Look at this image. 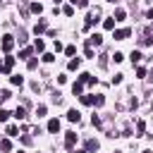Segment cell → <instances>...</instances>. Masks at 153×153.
Wrapping results in <instances>:
<instances>
[{
  "instance_id": "obj_1",
  "label": "cell",
  "mask_w": 153,
  "mask_h": 153,
  "mask_svg": "<svg viewBox=\"0 0 153 153\" xmlns=\"http://www.w3.org/2000/svg\"><path fill=\"white\" fill-rule=\"evenodd\" d=\"M0 45H2V53H10V50L14 48V38H12V36H2V43H0Z\"/></svg>"
},
{
  "instance_id": "obj_2",
  "label": "cell",
  "mask_w": 153,
  "mask_h": 153,
  "mask_svg": "<svg viewBox=\"0 0 153 153\" xmlns=\"http://www.w3.org/2000/svg\"><path fill=\"white\" fill-rule=\"evenodd\" d=\"M96 22H98V12H88V17H86V24H84V29L88 31V29H91V26H93Z\"/></svg>"
},
{
  "instance_id": "obj_3",
  "label": "cell",
  "mask_w": 153,
  "mask_h": 153,
  "mask_svg": "<svg viewBox=\"0 0 153 153\" xmlns=\"http://www.w3.org/2000/svg\"><path fill=\"white\" fill-rule=\"evenodd\" d=\"M74 143H76V134H74V131H67V134H65V146L72 148Z\"/></svg>"
},
{
  "instance_id": "obj_4",
  "label": "cell",
  "mask_w": 153,
  "mask_h": 153,
  "mask_svg": "<svg viewBox=\"0 0 153 153\" xmlns=\"http://www.w3.org/2000/svg\"><path fill=\"white\" fill-rule=\"evenodd\" d=\"M129 33H131V29H117L115 31V38L117 41H124V38H129Z\"/></svg>"
},
{
  "instance_id": "obj_5",
  "label": "cell",
  "mask_w": 153,
  "mask_h": 153,
  "mask_svg": "<svg viewBox=\"0 0 153 153\" xmlns=\"http://www.w3.org/2000/svg\"><path fill=\"white\" fill-rule=\"evenodd\" d=\"M2 65H5V74H7V72L14 67V57H12V55H7V57L2 60Z\"/></svg>"
},
{
  "instance_id": "obj_6",
  "label": "cell",
  "mask_w": 153,
  "mask_h": 153,
  "mask_svg": "<svg viewBox=\"0 0 153 153\" xmlns=\"http://www.w3.org/2000/svg\"><path fill=\"white\" fill-rule=\"evenodd\" d=\"M81 91H84V81L79 79V81H74V86H72V93H74V96H81Z\"/></svg>"
},
{
  "instance_id": "obj_7",
  "label": "cell",
  "mask_w": 153,
  "mask_h": 153,
  "mask_svg": "<svg viewBox=\"0 0 153 153\" xmlns=\"http://www.w3.org/2000/svg\"><path fill=\"white\" fill-rule=\"evenodd\" d=\"M48 131H50V134L60 131V120H50V122H48Z\"/></svg>"
},
{
  "instance_id": "obj_8",
  "label": "cell",
  "mask_w": 153,
  "mask_h": 153,
  "mask_svg": "<svg viewBox=\"0 0 153 153\" xmlns=\"http://www.w3.org/2000/svg\"><path fill=\"white\" fill-rule=\"evenodd\" d=\"M100 43H103V36H100V33H93V36L88 38V45H100Z\"/></svg>"
},
{
  "instance_id": "obj_9",
  "label": "cell",
  "mask_w": 153,
  "mask_h": 153,
  "mask_svg": "<svg viewBox=\"0 0 153 153\" xmlns=\"http://www.w3.org/2000/svg\"><path fill=\"white\" fill-rule=\"evenodd\" d=\"M86 151H88V153L98 151V141H96V139H88V141H86Z\"/></svg>"
},
{
  "instance_id": "obj_10",
  "label": "cell",
  "mask_w": 153,
  "mask_h": 153,
  "mask_svg": "<svg viewBox=\"0 0 153 153\" xmlns=\"http://www.w3.org/2000/svg\"><path fill=\"white\" fill-rule=\"evenodd\" d=\"M79 117H81L79 110H69V112H67V120H69V122H79Z\"/></svg>"
},
{
  "instance_id": "obj_11",
  "label": "cell",
  "mask_w": 153,
  "mask_h": 153,
  "mask_svg": "<svg viewBox=\"0 0 153 153\" xmlns=\"http://www.w3.org/2000/svg\"><path fill=\"white\" fill-rule=\"evenodd\" d=\"M45 29H48V24H45V22H43V19H41V22H38V24H36V26H33V31H36V33H43V31H45Z\"/></svg>"
},
{
  "instance_id": "obj_12",
  "label": "cell",
  "mask_w": 153,
  "mask_h": 153,
  "mask_svg": "<svg viewBox=\"0 0 153 153\" xmlns=\"http://www.w3.org/2000/svg\"><path fill=\"white\" fill-rule=\"evenodd\" d=\"M79 65H81V60H79V57H72V60H69V65H67V67H69V69H72V72H74V69H79Z\"/></svg>"
},
{
  "instance_id": "obj_13",
  "label": "cell",
  "mask_w": 153,
  "mask_h": 153,
  "mask_svg": "<svg viewBox=\"0 0 153 153\" xmlns=\"http://www.w3.org/2000/svg\"><path fill=\"white\" fill-rule=\"evenodd\" d=\"M10 148H12V143H10V139H2V141H0V151H2V153H7Z\"/></svg>"
},
{
  "instance_id": "obj_14",
  "label": "cell",
  "mask_w": 153,
  "mask_h": 153,
  "mask_svg": "<svg viewBox=\"0 0 153 153\" xmlns=\"http://www.w3.org/2000/svg\"><path fill=\"white\" fill-rule=\"evenodd\" d=\"M14 117H17V120H24V117H26V110H24V108L19 105V108L14 110Z\"/></svg>"
},
{
  "instance_id": "obj_15",
  "label": "cell",
  "mask_w": 153,
  "mask_h": 153,
  "mask_svg": "<svg viewBox=\"0 0 153 153\" xmlns=\"http://www.w3.org/2000/svg\"><path fill=\"white\" fill-rule=\"evenodd\" d=\"M31 12L41 14V12H43V5H41V2H31Z\"/></svg>"
},
{
  "instance_id": "obj_16",
  "label": "cell",
  "mask_w": 153,
  "mask_h": 153,
  "mask_svg": "<svg viewBox=\"0 0 153 153\" xmlns=\"http://www.w3.org/2000/svg\"><path fill=\"white\" fill-rule=\"evenodd\" d=\"M115 22H117L115 17H112V19H105V22H103V26H105V29H115Z\"/></svg>"
},
{
  "instance_id": "obj_17",
  "label": "cell",
  "mask_w": 153,
  "mask_h": 153,
  "mask_svg": "<svg viewBox=\"0 0 153 153\" xmlns=\"http://www.w3.org/2000/svg\"><path fill=\"white\" fill-rule=\"evenodd\" d=\"M33 48H36L38 53H43V48H45V43H43L41 38H36V43H33Z\"/></svg>"
},
{
  "instance_id": "obj_18",
  "label": "cell",
  "mask_w": 153,
  "mask_h": 153,
  "mask_svg": "<svg viewBox=\"0 0 153 153\" xmlns=\"http://www.w3.org/2000/svg\"><path fill=\"white\" fill-rule=\"evenodd\" d=\"M124 17H127V12H124L122 7H120V10H115V19H124Z\"/></svg>"
},
{
  "instance_id": "obj_19",
  "label": "cell",
  "mask_w": 153,
  "mask_h": 153,
  "mask_svg": "<svg viewBox=\"0 0 153 153\" xmlns=\"http://www.w3.org/2000/svg\"><path fill=\"white\" fill-rule=\"evenodd\" d=\"M12 84H14V86H22V84H24V79H22L19 74H14V76H12Z\"/></svg>"
},
{
  "instance_id": "obj_20",
  "label": "cell",
  "mask_w": 153,
  "mask_h": 153,
  "mask_svg": "<svg viewBox=\"0 0 153 153\" xmlns=\"http://www.w3.org/2000/svg\"><path fill=\"white\" fill-rule=\"evenodd\" d=\"M81 103L84 105H93V96H81Z\"/></svg>"
},
{
  "instance_id": "obj_21",
  "label": "cell",
  "mask_w": 153,
  "mask_h": 153,
  "mask_svg": "<svg viewBox=\"0 0 153 153\" xmlns=\"http://www.w3.org/2000/svg\"><path fill=\"white\" fill-rule=\"evenodd\" d=\"M103 103H105V98H103V96H93V105H98V108H100Z\"/></svg>"
},
{
  "instance_id": "obj_22",
  "label": "cell",
  "mask_w": 153,
  "mask_h": 153,
  "mask_svg": "<svg viewBox=\"0 0 153 153\" xmlns=\"http://www.w3.org/2000/svg\"><path fill=\"white\" fill-rule=\"evenodd\" d=\"M72 5H76V7H86L88 5V0H69Z\"/></svg>"
},
{
  "instance_id": "obj_23",
  "label": "cell",
  "mask_w": 153,
  "mask_h": 153,
  "mask_svg": "<svg viewBox=\"0 0 153 153\" xmlns=\"http://www.w3.org/2000/svg\"><path fill=\"white\" fill-rule=\"evenodd\" d=\"M62 12H65V14H67V17H72V14H74V5H67V7H65V10H62Z\"/></svg>"
},
{
  "instance_id": "obj_24",
  "label": "cell",
  "mask_w": 153,
  "mask_h": 153,
  "mask_svg": "<svg viewBox=\"0 0 153 153\" xmlns=\"http://www.w3.org/2000/svg\"><path fill=\"white\" fill-rule=\"evenodd\" d=\"M53 60H55L53 53H43V62H53Z\"/></svg>"
},
{
  "instance_id": "obj_25",
  "label": "cell",
  "mask_w": 153,
  "mask_h": 153,
  "mask_svg": "<svg viewBox=\"0 0 153 153\" xmlns=\"http://www.w3.org/2000/svg\"><path fill=\"white\" fill-rule=\"evenodd\" d=\"M136 131L143 134V131H146V122H136Z\"/></svg>"
},
{
  "instance_id": "obj_26",
  "label": "cell",
  "mask_w": 153,
  "mask_h": 153,
  "mask_svg": "<svg viewBox=\"0 0 153 153\" xmlns=\"http://www.w3.org/2000/svg\"><path fill=\"white\" fill-rule=\"evenodd\" d=\"M139 60H141V53L134 50V53H131V62H139Z\"/></svg>"
},
{
  "instance_id": "obj_27",
  "label": "cell",
  "mask_w": 153,
  "mask_h": 153,
  "mask_svg": "<svg viewBox=\"0 0 153 153\" xmlns=\"http://www.w3.org/2000/svg\"><path fill=\"white\" fill-rule=\"evenodd\" d=\"M45 110H48L45 105H38V110H36V115H38V117H43V115H45Z\"/></svg>"
},
{
  "instance_id": "obj_28",
  "label": "cell",
  "mask_w": 153,
  "mask_h": 153,
  "mask_svg": "<svg viewBox=\"0 0 153 153\" xmlns=\"http://www.w3.org/2000/svg\"><path fill=\"white\" fill-rule=\"evenodd\" d=\"M7 117H10V112L7 110H0V122H7Z\"/></svg>"
},
{
  "instance_id": "obj_29",
  "label": "cell",
  "mask_w": 153,
  "mask_h": 153,
  "mask_svg": "<svg viewBox=\"0 0 153 153\" xmlns=\"http://www.w3.org/2000/svg\"><path fill=\"white\" fill-rule=\"evenodd\" d=\"M65 53H67V55H74V53H76V48H74V45H67V48H65Z\"/></svg>"
},
{
  "instance_id": "obj_30",
  "label": "cell",
  "mask_w": 153,
  "mask_h": 153,
  "mask_svg": "<svg viewBox=\"0 0 153 153\" xmlns=\"http://www.w3.org/2000/svg\"><path fill=\"white\" fill-rule=\"evenodd\" d=\"M84 55H86V57H93V48H91V45H86V50H84Z\"/></svg>"
},
{
  "instance_id": "obj_31",
  "label": "cell",
  "mask_w": 153,
  "mask_h": 153,
  "mask_svg": "<svg viewBox=\"0 0 153 153\" xmlns=\"http://www.w3.org/2000/svg\"><path fill=\"white\" fill-rule=\"evenodd\" d=\"M112 60H115V62H122V60H124V55H122V53H115V55H112Z\"/></svg>"
},
{
  "instance_id": "obj_32",
  "label": "cell",
  "mask_w": 153,
  "mask_h": 153,
  "mask_svg": "<svg viewBox=\"0 0 153 153\" xmlns=\"http://www.w3.org/2000/svg\"><path fill=\"white\" fill-rule=\"evenodd\" d=\"M136 76H139V79H143V76H146V69H143V67H139V69H136Z\"/></svg>"
},
{
  "instance_id": "obj_33",
  "label": "cell",
  "mask_w": 153,
  "mask_h": 153,
  "mask_svg": "<svg viewBox=\"0 0 153 153\" xmlns=\"http://www.w3.org/2000/svg\"><path fill=\"white\" fill-rule=\"evenodd\" d=\"M7 134H10V136H14V134H17V127H14V124H10V127H7Z\"/></svg>"
},
{
  "instance_id": "obj_34",
  "label": "cell",
  "mask_w": 153,
  "mask_h": 153,
  "mask_svg": "<svg viewBox=\"0 0 153 153\" xmlns=\"http://www.w3.org/2000/svg\"><path fill=\"white\" fill-rule=\"evenodd\" d=\"M36 65H38V60H29V65H26V67H29V69H36Z\"/></svg>"
},
{
  "instance_id": "obj_35",
  "label": "cell",
  "mask_w": 153,
  "mask_h": 153,
  "mask_svg": "<svg viewBox=\"0 0 153 153\" xmlns=\"http://www.w3.org/2000/svg\"><path fill=\"white\" fill-rule=\"evenodd\" d=\"M10 96H12V93H10V91H2V93H0V100H7V98H10Z\"/></svg>"
},
{
  "instance_id": "obj_36",
  "label": "cell",
  "mask_w": 153,
  "mask_h": 153,
  "mask_svg": "<svg viewBox=\"0 0 153 153\" xmlns=\"http://www.w3.org/2000/svg\"><path fill=\"white\" fill-rule=\"evenodd\" d=\"M146 17H148V19H153V10H148V12H146Z\"/></svg>"
},
{
  "instance_id": "obj_37",
  "label": "cell",
  "mask_w": 153,
  "mask_h": 153,
  "mask_svg": "<svg viewBox=\"0 0 153 153\" xmlns=\"http://www.w3.org/2000/svg\"><path fill=\"white\" fill-rule=\"evenodd\" d=\"M76 153H88V151H76Z\"/></svg>"
},
{
  "instance_id": "obj_38",
  "label": "cell",
  "mask_w": 153,
  "mask_h": 153,
  "mask_svg": "<svg viewBox=\"0 0 153 153\" xmlns=\"http://www.w3.org/2000/svg\"><path fill=\"white\" fill-rule=\"evenodd\" d=\"M110 2H115V0H110Z\"/></svg>"
},
{
  "instance_id": "obj_39",
  "label": "cell",
  "mask_w": 153,
  "mask_h": 153,
  "mask_svg": "<svg viewBox=\"0 0 153 153\" xmlns=\"http://www.w3.org/2000/svg\"><path fill=\"white\" fill-rule=\"evenodd\" d=\"M19 153H24V151H19Z\"/></svg>"
},
{
  "instance_id": "obj_40",
  "label": "cell",
  "mask_w": 153,
  "mask_h": 153,
  "mask_svg": "<svg viewBox=\"0 0 153 153\" xmlns=\"http://www.w3.org/2000/svg\"><path fill=\"white\" fill-rule=\"evenodd\" d=\"M55 2H60V0H55Z\"/></svg>"
}]
</instances>
